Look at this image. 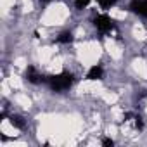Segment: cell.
Wrapping results in <instances>:
<instances>
[{
	"label": "cell",
	"instance_id": "7",
	"mask_svg": "<svg viewBox=\"0 0 147 147\" xmlns=\"http://www.w3.org/2000/svg\"><path fill=\"white\" fill-rule=\"evenodd\" d=\"M71 40H73V35H71V33H67V31H66V33H62V35L57 38V42H59V43H69Z\"/></svg>",
	"mask_w": 147,
	"mask_h": 147
},
{
	"label": "cell",
	"instance_id": "10",
	"mask_svg": "<svg viewBox=\"0 0 147 147\" xmlns=\"http://www.w3.org/2000/svg\"><path fill=\"white\" fill-rule=\"evenodd\" d=\"M102 144H104V145H113V144H114V142H113V140H111V138H106V140H104V142H102Z\"/></svg>",
	"mask_w": 147,
	"mask_h": 147
},
{
	"label": "cell",
	"instance_id": "6",
	"mask_svg": "<svg viewBox=\"0 0 147 147\" xmlns=\"http://www.w3.org/2000/svg\"><path fill=\"white\" fill-rule=\"evenodd\" d=\"M11 123H12L16 128H19V130H24V128H26V123H24V119H23L21 116H11Z\"/></svg>",
	"mask_w": 147,
	"mask_h": 147
},
{
	"label": "cell",
	"instance_id": "11",
	"mask_svg": "<svg viewBox=\"0 0 147 147\" xmlns=\"http://www.w3.org/2000/svg\"><path fill=\"white\" fill-rule=\"evenodd\" d=\"M43 2H49V0H43Z\"/></svg>",
	"mask_w": 147,
	"mask_h": 147
},
{
	"label": "cell",
	"instance_id": "1",
	"mask_svg": "<svg viewBox=\"0 0 147 147\" xmlns=\"http://www.w3.org/2000/svg\"><path fill=\"white\" fill-rule=\"evenodd\" d=\"M49 87L54 92H64L73 85V75L71 73H61V75H54L47 80Z\"/></svg>",
	"mask_w": 147,
	"mask_h": 147
},
{
	"label": "cell",
	"instance_id": "8",
	"mask_svg": "<svg viewBox=\"0 0 147 147\" xmlns=\"http://www.w3.org/2000/svg\"><path fill=\"white\" fill-rule=\"evenodd\" d=\"M99 2V5L102 7V9H109L113 4H114V0H97Z\"/></svg>",
	"mask_w": 147,
	"mask_h": 147
},
{
	"label": "cell",
	"instance_id": "9",
	"mask_svg": "<svg viewBox=\"0 0 147 147\" xmlns=\"http://www.w3.org/2000/svg\"><path fill=\"white\" fill-rule=\"evenodd\" d=\"M88 5V0H76V9H85Z\"/></svg>",
	"mask_w": 147,
	"mask_h": 147
},
{
	"label": "cell",
	"instance_id": "2",
	"mask_svg": "<svg viewBox=\"0 0 147 147\" xmlns=\"http://www.w3.org/2000/svg\"><path fill=\"white\" fill-rule=\"evenodd\" d=\"M94 24H95V28H97L100 33H107V31H111V30L114 28V24H113L111 18H109V16H106V14L97 16V18L94 19Z\"/></svg>",
	"mask_w": 147,
	"mask_h": 147
},
{
	"label": "cell",
	"instance_id": "4",
	"mask_svg": "<svg viewBox=\"0 0 147 147\" xmlns=\"http://www.w3.org/2000/svg\"><path fill=\"white\" fill-rule=\"evenodd\" d=\"M130 7H131L133 12H137V14L147 18V0H133Z\"/></svg>",
	"mask_w": 147,
	"mask_h": 147
},
{
	"label": "cell",
	"instance_id": "3",
	"mask_svg": "<svg viewBox=\"0 0 147 147\" xmlns=\"http://www.w3.org/2000/svg\"><path fill=\"white\" fill-rule=\"evenodd\" d=\"M24 76H26V80H28L30 83H35V85L45 82V78L40 75V73H38L33 66H28V67H26V75H24Z\"/></svg>",
	"mask_w": 147,
	"mask_h": 147
},
{
	"label": "cell",
	"instance_id": "5",
	"mask_svg": "<svg viewBox=\"0 0 147 147\" xmlns=\"http://www.w3.org/2000/svg\"><path fill=\"white\" fill-rule=\"evenodd\" d=\"M87 78L88 80H100L102 78V67L100 66H92L90 71L87 73Z\"/></svg>",
	"mask_w": 147,
	"mask_h": 147
}]
</instances>
